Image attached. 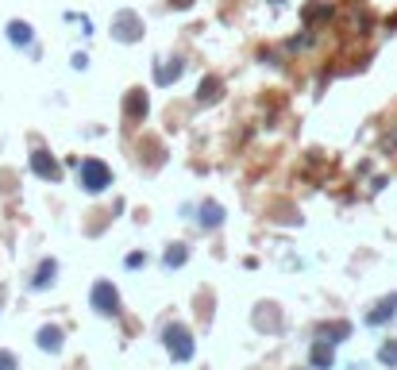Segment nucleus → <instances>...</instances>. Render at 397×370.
Here are the masks:
<instances>
[{
    "mask_svg": "<svg viewBox=\"0 0 397 370\" xmlns=\"http://www.w3.org/2000/svg\"><path fill=\"white\" fill-rule=\"evenodd\" d=\"M162 347L170 351V359L174 362H189L197 355V343H193V331L185 328L182 320H170L162 328Z\"/></svg>",
    "mask_w": 397,
    "mask_h": 370,
    "instance_id": "f257e3e1",
    "label": "nucleus"
},
{
    "mask_svg": "<svg viewBox=\"0 0 397 370\" xmlns=\"http://www.w3.org/2000/svg\"><path fill=\"white\" fill-rule=\"evenodd\" d=\"M78 185L85 189V193H108V185H112V170H108V162H100V158H85L78 170Z\"/></svg>",
    "mask_w": 397,
    "mask_h": 370,
    "instance_id": "f03ea898",
    "label": "nucleus"
},
{
    "mask_svg": "<svg viewBox=\"0 0 397 370\" xmlns=\"http://www.w3.org/2000/svg\"><path fill=\"white\" fill-rule=\"evenodd\" d=\"M89 301H93V312H100V316H120V293L112 282H93V290H89Z\"/></svg>",
    "mask_w": 397,
    "mask_h": 370,
    "instance_id": "7ed1b4c3",
    "label": "nucleus"
},
{
    "mask_svg": "<svg viewBox=\"0 0 397 370\" xmlns=\"http://www.w3.org/2000/svg\"><path fill=\"white\" fill-rule=\"evenodd\" d=\"M351 336V324L347 320H320V324H312V340H324V343H343Z\"/></svg>",
    "mask_w": 397,
    "mask_h": 370,
    "instance_id": "20e7f679",
    "label": "nucleus"
},
{
    "mask_svg": "<svg viewBox=\"0 0 397 370\" xmlns=\"http://www.w3.org/2000/svg\"><path fill=\"white\" fill-rule=\"evenodd\" d=\"M394 316H397V293H389V297H382V301H374V305H370L363 320H367L370 328H382V324H389Z\"/></svg>",
    "mask_w": 397,
    "mask_h": 370,
    "instance_id": "39448f33",
    "label": "nucleus"
},
{
    "mask_svg": "<svg viewBox=\"0 0 397 370\" xmlns=\"http://www.w3.org/2000/svg\"><path fill=\"white\" fill-rule=\"evenodd\" d=\"M28 166H31V174H39V177H47V182H58V162L47 155V151H31V158H28Z\"/></svg>",
    "mask_w": 397,
    "mask_h": 370,
    "instance_id": "423d86ee",
    "label": "nucleus"
},
{
    "mask_svg": "<svg viewBox=\"0 0 397 370\" xmlns=\"http://www.w3.org/2000/svg\"><path fill=\"white\" fill-rule=\"evenodd\" d=\"M116 39L120 43H139L143 39V23H139V16H124V12H120L116 16Z\"/></svg>",
    "mask_w": 397,
    "mask_h": 370,
    "instance_id": "0eeeda50",
    "label": "nucleus"
},
{
    "mask_svg": "<svg viewBox=\"0 0 397 370\" xmlns=\"http://www.w3.org/2000/svg\"><path fill=\"white\" fill-rule=\"evenodd\" d=\"M309 362H312V370H332V362H336V351H332V343L312 340V347H309Z\"/></svg>",
    "mask_w": 397,
    "mask_h": 370,
    "instance_id": "6e6552de",
    "label": "nucleus"
},
{
    "mask_svg": "<svg viewBox=\"0 0 397 370\" xmlns=\"http://www.w3.org/2000/svg\"><path fill=\"white\" fill-rule=\"evenodd\" d=\"M54 274H58V263H54V259H43L39 270L31 274V290H50V285H54Z\"/></svg>",
    "mask_w": 397,
    "mask_h": 370,
    "instance_id": "1a4fd4ad",
    "label": "nucleus"
},
{
    "mask_svg": "<svg viewBox=\"0 0 397 370\" xmlns=\"http://www.w3.org/2000/svg\"><path fill=\"white\" fill-rule=\"evenodd\" d=\"M182 69H185L182 58H166L162 66H155V81L158 85H174V81L182 78Z\"/></svg>",
    "mask_w": 397,
    "mask_h": 370,
    "instance_id": "9d476101",
    "label": "nucleus"
},
{
    "mask_svg": "<svg viewBox=\"0 0 397 370\" xmlns=\"http://www.w3.org/2000/svg\"><path fill=\"white\" fill-rule=\"evenodd\" d=\"M124 112L131 120H143L147 116V93H143V89H131V93L124 97Z\"/></svg>",
    "mask_w": 397,
    "mask_h": 370,
    "instance_id": "9b49d317",
    "label": "nucleus"
},
{
    "mask_svg": "<svg viewBox=\"0 0 397 370\" xmlns=\"http://www.w3.org/2000/svg\"><path fill=\"white\" fill-rule=\"evenodd\" d=\"M220 224H224V208L216 205V201H204L201 205V228L213 232V228H220Z\"/></svg>",
    "mask_w": 397,
    "mask_h": 370,
    "instance_id": "f8f14e48",
    "label": "nucleus"
},
{
    "mask_svg": "<svg viewBox=\"0 0 397 370\" xmlns=\"http://www.w3.org/2000/svg\"><path fill=\"white\" fill-rule=\"evenodd\" d=\"M35 340H39L43 351H50V355H54V351L62 347V328H58V324H47V328H39V336H35Z\"/></svg>",
    "mask_w": 397,
    "mask_h": 370,
    "instance_id": "ddd939ff",
    "label": "nucleus"
},
{
    "mask_svg": "<svg viewBox=\"0 0 397 370\" xmlns=\"http://www.w3.org/2000/svg\"><path fill=\"white\" fill-rule=\"evenodd\" d=\"M8 39L16 43V47H31V39H35V31H31L23 20H12V23H8Z\"/></svg>",
    "mask_w": 397,
    "mask_h": 370,
    "instance_id": "4468645a",
    "label": "nucleus"
},
{
    "mask_svg": "<svg viewBox=\"0 0 397 370\" xmlns=\"http://www.w3.org/2000/svg\"><path fill=\"white\" fill-rule=\"evenodd\" d=\"M220 93H224L220 81H216V78H204V81H201V89H197V100H201V105H213V100L220 97Z\"/></svg>",
    "mask_w": 397,
    "mask_h": 370,
    "instance_id": "2eb2a0df",
    "label": "nucleus"
},
{
    "mask_svg": "<svg viewBox=\"0 0 397 370\" xmlns=\"http://www.w3.org/2000/svg\"><path fill=\"white\" fill-rule=\"evenodd\" d=\"M185 259H189V247H185V243H170V251L162 254V263L170 266V270H178V266H185Z\"/></svg>",
    "mask_w": 397,
    "mask_h": 370,
    "instance_id": "dca6fc26",
    "label": "nucleus"
},
{
    "mask_svg": "<svg viewBox=\"0 0 397 370\" xmlns=\"http://www.w3.org/2000/svg\"><path fill=\"white\" fill-rule=\"evenodd\" d=\"M378 362H382V367H397V340H386L378 347Z\"/></svg>",
    "mask_w": 397,
    "mask_h": 370,
    "instance_id": "f3484780",
    "label": "nucleus"
},
{
    "mask_svg": "<svg viewBox=\"0 0 397 370\" xmlns=\"http://www.w3.org/2000/svg\"><path fill=\"white\" fill-rule=\"evenodd\" d=\"M305 16H309V20H328V16H332V8H328V4H316V8H309Z\"/></svg>",
    "mask_w": 397,
    "mask_h": 370,
    "instance_id": "a211bd4d",
    "label": "nucleus"
},
{
    "mask_svg": "<svg viewBox=\"0 0 397 370\" xmlns=\"http://www.w3.org/2000/svg\"><path fill=\"white\" fill-rule=\"evenodd\" d=\"M20 362H16V355L12 351H0V370H16Z\"/></svg>",
    "mask_w": 397,
    "mask_h": 370,
    "instance_id": "6ab92c4d",
    "label": "nucleus"
},
{
    "mask_svg": "<svg viewBox=\"0 0 397 370\" xmlns=\"http://www.w3.org/2000/svg\"><path fill=\"white\" fill-rule=\"evenodd\" d=\"M143 263H147V254H143V251H136V254H127V259H124V266H131V270H139Z\"/></svg>",
    "mask_w": 397,
    "mask_h": 370,
    "instance_id": "aec40b11",
    "label": "nucleus"
},
{
    "mask_svg": "<svg viewBox=\"0 0 397 370\" xmlns=\"http://www.w3.org/2000/svg\"><path fill=\"white\" fill-rule=\"evenodd\" d=\"M185 4H193V0H174V8H185Z\"/></svg>",
    "mask_w": 397,
    "mask_h": 370,
    "instance_id": "412c9836",
    "label": "nucleus"
},
{
    "mask_svg": "<svg viewBox=\"0 0 397 370\" xmlns=\"http://www.w3.org/2000/svg\"><path fill=\"white\" fill-rule=\"evenodd\" d=\"M270 4H286V0H270Z\"/></svg>",
    "mask_w": 397,
    "mask_h": 370,
    "instance_id": "4be33fe9",
    "label": "nucleus"
}]
</instances>
